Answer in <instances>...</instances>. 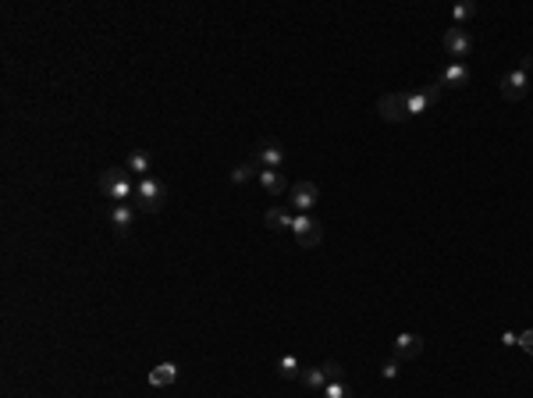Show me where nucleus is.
<instances>
[{
  "label": "nucleus",
  "mask_w": 533,
  "mask_h": 398,
  "mask_svg": "<svg viewBox=\"0 0 533 398\" xmlns=\"http://www.w3.org/2000/svg\"><path fill=\"white\" fill-rule=\"evenodd\" d=\"M100 192L107 196V199H114V207L118 203H128V199L135 196V182H132V175H128V168H107L103 175H100Z\"/></svg>",
  "instance_id": "nucleus-1"
},
{
  "label": "nucleus",
  "mask_w": 533,
  "mask_h": 398,
  "mask_svg": "<svg viewBox=\"0 0 533 398\" xmlns=\"http://www.w3.org/2000/svg\"><path fill=\"white\" fill-rule=\"evenodd\" d=\"M164 199H167V189H164V182H157L153 175L135 182V210L157 214V210H164Z\"/></svg>",
  "instance_id": "nucleus-2"
},
{
  "label": "nucleus",
  "mask_w": 533,
  "mask_h": 398,
  "mask_svg": "<svg viewBox=\"0 0 533 398\" xmlns=\"http://www.w3.org/2000/svg\"><path fill=\"white\" fill-rule=\"evenodd\" d=\"M377 114L384 117V121H391V125L409 121V117H412V110H409V93H384V96H380V103H377Z\"/></svg>",
  "instance_id": "nucleus-3"
},
{
  "label": "nucleus",
  "mask_w": 533,
  "mask_h": 398,
  "mask_svg": "<svg viewBox=\"0 0 533 398\" xmlns=\"http://www.w3.org/2000/svg\"><path fill=\"white\" fill-rule=\"evenodd\" d=\"M530 89V57H523V64L509 75H502V96L505 100H523Z\"/></svg>",
  "instance_id": "nucleus-4"
},
{
  "label": "nucleus",
  "mask_w": 533,
  "mask_h": 398,
  "mask_svg": "<svg viewBox=\"0 0 533 398\" xmlns=\"http://www.w3.org/2000/svg\"><path fill=\"white\" fill-rule=\"evenodd\" d=\"M292 231H295V242H299L302 249H317L320 238H324L320 221H313V217H306V214H299V217L292 221Z\"/></svg>",
  "instance_id": "nucleus-5"
},
{
  "label": "nucleus",
  "mask_w": 533,
  "mask_h": 398,
  "mask_svg": "<svg viewBox=\"0 0 533 398\" xmlns=\"http://www.w3.org/2000/svg\"><path fill=\"white\" fill-rule=\"evenodd\" d=\"M253 164L263 168V171H278V168L285 164V149H281V142H278V139H263V142H260V153L253 156Z\"/></svg>",
  "instance_id": "nucleus-6"
},
{
  "label": "nucleus",
  "mask_w": 533,
  "mask_h": 398,
  "mask_svg": "<svg viewBox=\"0 0 533 398\" xmlns=\"http://www.w3.org/2000/svg\"><path fill=\"white\" fill-rule=\"evenodd\" d=\"M444 50H448L451 57H470V54H473V39H470V32L459 29V25L448 29V32H444Z\"/></svg>",
  "instance_id": "nucleus-7"
},
{
  "label": "nucleus",
  "mask_w": 533,
  "mask_h": 398,
  "mask_svg": "<svg viewBox=\"0 0 533 398\" xmlns=\"http://www.w3.org/2000/svg\"><path fill=\"white\" fill-rule=\"evenodd\" d=\"M470 75H473V71H470V64H463V61H451V64H448V68L437 75V82H441V86H448V89H463V86L470 82Z\"/></svg>",
  "instance_id": "nucleus-8"
},
{
  "label": "nucleus",
  "mask_w": 533,
  "mask_h": 398,
  "mask_svg": "<svg viewBox=\"0 0 533 398\" xmlns=\"http://www.w3.org/2000/svg\"><path fill=\"white\" fill-rule=\"evenodd\" d=\"M292 203L306 214V210H313L317 203H320V189L313 185V182H299V185H292Z\"/></svg>",
  "instance_id": "nucleus-9"
},
{
  "label": "nucleus",
  "mask_w": 533,
  "mask_h": 398,
  "mask_svg": "<svg viewBox=\"0 0 533 398\" xmlns=\"http://www.w3.org/2000/svg\"><path fill=\"white\" fill-rule=\"evenodd\" d=\"M132 224H135V210L128 207V203H118V207H114L110 210V228H114V235H128L132 231Z\"/></svg>",
  "instance_id": "nucleus-10"
},
{
  "label": "nucleus",
  "mask_w": 533,
  "mask_h": 398,
  "mask_svg": "<svg viewBox=\"0 0 533 398\" xmlns=\"http://www.w3.org/2000/svg\"><path fill=\"white\" fill-rule=\"evenodd\" d=\"M423 352V338L420 334H398L395 338V355L398 360H416Z\"/></svg>",
  "instance_id": "nucleus-11"
},
{
  "label": "nucleus",
  "mask_w": 533,
  "mask_h": 398,
  "mask_svg": "<svg viewBox=\"0 0 533 398\" xmlns=\"http://www.w3.org/2000/svg\"><path fill=\"white\" fill-rule=\"evenodd\" d=\"M299 381L306 384V388H313L317 395H324V388L331 384V377H327L324 363H320V367H310V370H302V374H299Z\"/></svg>",
  "instance_id": "nucleus-12"
},
{
  "label": "nucleus",
  "mask_w": 533,
  "mask_h": 398,
  "mask_svg": "<svg viewBox=\"0 0 533 398\" xmlns=\"http://www.w3.org/2000/svg\"><path fill=\"white\" fill-rule=\"evenodd\" d=\"M174 381H178V367L174 363H160V367L149 370V384L153 388H171Z\"/></svg>",
  "instance_id": "nucleus-13"
},
{
  "label": "nucleus",
  "mask_w": 533,
  "mask_h": 398,
  "mask_svg": "<svg viewBox=\"0 0 533 398\" xmlns=\"http://www.w3.org/2000/svg\"><path fill=\"white\" fill-rule=\"evenodd\" d=\"M260 185L271 192V196H281V192L288 189V182H285L281 171H260Z\"/></svg>",
  "instance_id": "nucleus-14"
},
{
  "label": "nucleus",
  "mask_w": 533,
  "mask_h": 398,
  "mask_svg": "<svg viewBox=\"0 0 533 398\" xmlns=\"http://www.w3.org/2000/svg\"><path fill=\"white\" fill-rule=\"evenodd\" d=\"M128 171H135L139 178H149L153 164H149V156H146L142 149H132V153H128Z\"/></svg>",
  "instance_id": "nucleus-15"
},
{
  "label": "nucleus",
  "mask_w": 533,
  "mask_h": 398,
  "mask_svg": "<svg viewBox=\"0 0 533 398\" xmlns=\"http://www.w3.org/2000/svg\"><path fill=\"white\" fill-rule=\"evenodd\" d=\"M292 221H295V217H288V214H285V210H278V207H274V210H266V228H274V231L292 228Z\"/></svg>",
  "instance_id": "nucleus-16"
},
{
  "label": "nucleus",
  "mask_w": 533,
  "mask_h": 398,
  "mask_svg": "<svg viewBox=\"0 0 533 398\" xmlns=\"http://www.w3.org/2000/svg\"><path fill=\"white\" fill-rule=\"evenodd\" d=\"M320 398H352V391H349V384L345 381H331L327 388H324V395Z\"/></svg>",
  "instance_id": "nucleus-17"
},
{
  "label": "nucleus",
  "mask_w": 533,
  "mask_h": 398,
  "mask_svg": "<svg viewBox=\"0 0 533 398\" xmlns=\"http://www.w3.org/2000/svg\"><path fill=\"white\" fill-rule=\"evenodd\" d=\"M253 175H260V171H256V164H253V161H246V164H239V168L232 171V182H235V185H242V182H249Z\"/></svg>",
  "instance_id": "nucleus-18"
},
{
  "label": "nucleus",
  "mask_w": 533,
  "mask_h": 398,
  "mask_svg": "<svg viewBox=\"0 0 533 398\" xmlns=\"http://www.w3.org/2000/svg\"><path fill=\"white\" fill-rule=\"evenodd\" d=\"M409 110H412V117H416V114H423V110H430L427 96H423V93H409Z\"/></svg>",
  "instance_id": "nucleus-19"
},
{
  "label": "nucleus",
  "mask_w": 533,
  "mask_h": 398,
  "mask_svg": "<svg viewBox=\"0 0 533 398\" xmlns=\"http://www.w3.org/2000/svg\"><path fill=\"white\" fill-rule=\"evenodd\" d=\"M420 93L427 96V103H430V107H437V103H441V93H444V86H441V82H430V86H423Z\"/></svg>",
  "instance_id": "nucleus-20"
},
{
  "label": "nucleus",
  "mask_w": 533,
  "mask_h": 398,
  "mask_svg": "<svg viewBox=\"0 0 533 398\" xmlns=\"http://www.w3.org/2000/svg\"><path fill=\"white\" fill-rule=\"evenodd\" d=\"M278 374L281 377H299V363L292 360V355H285V360H278Z\"/></svg>",
  "instance_id": "nucleus-21"
},
{
  "label": "nucleus",
  "mask_w": 533,
  "mask_h": 398,
  "mask_svg": "<svg viewBox=\"0 0 533 398\" xmlns=\"http://www.w3.org/2000/svg\"><path fill=\"white\" fill-rule=\"evenodd\" d=\"M473 11H476L473 4H455L451 15H455V22H466V18H473Z\"/></svg>",
  "instance_id": "nucleus-22"
},
{
  "label": "nucleus",
  "mask_w": 533,
  "mask_h": 398,
  "mask_svg": "<svg viewBox=\"0 0 533 398\" xmlns=\"http://www.w3.org/2000/svg\"><path fill=\"white\" fill-rule=\"evenodd\" d=\"M519 345H523V352H526V355H533V327L519 334Z\"/></svg>",
  "instance_id": "nucleus-23"
},
{
  "label": "nucleus",
  "mask_w": 533,
  "mask_h": 398,
  "mask_svg": "<svg viewBox=\"0 0 533 398\" xmlns=\"http://www.w3.org/2000/svg\"><path fill=\"white\" fill-rule=\"evenodd\" d=\"M380 374H384L388 381H395V377H398V360H388L384 367H380Z\"/></svg>",
  "instance_id": "nucleus-24"
},
{
  "label": "nucleus",
  "mask_w": 533,
  "mask_h": 398,
  "mask_svg": "<svg viewBox=\"0 0 533 398\" xmlns=\"http://www.w3.org/2000/svg\"><path fill=\"white\" fill-rule=\"evenodd\" d=\"M324 370H327V377H331V381H341V363H331V360H327V363H324Z\"/></svg>",
  "instance_id": "nucleus-25"
},
{
  "label": "nucleus",
  "mask_w": 533,
  "mask_h": 398,
  "mask_svg": "<svg viewBox=\"0 0 533 398\" xmlns=\"http://www.w3.org/2000/svg\"><path fill=\"white\" fill-rule=\"evenodd\" d=\"M502 341H505V345H519V334H512V331H505V334H502Z\"/></svg>",
  "instance_id": "nucleus-26"
}]
</instances>
